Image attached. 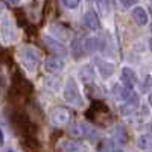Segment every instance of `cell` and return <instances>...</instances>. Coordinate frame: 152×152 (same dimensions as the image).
Here are the masks:
<instances>
[{
    "label": "cell",
    "mask_w": 152,
    "mask_h": 152,
    "mask_svg": "<svg viewBox=\"0 0 152 152\" xmlns=\"http://www.w3.org/2000/svg\"><path fill=\"white\" fill-rule=\"evenodd\" d=\"M18 58L21 64L26 67L29 72H35L37 67L40 66V52L31 46H24L18 50Z\"/></svg>",
    "instance_id": "7a4b0ae2"
},
{
    "label": "cell",
    "mask_w": 152,
    "mask_h": 152,
    "mask_svg": "<svg viewBox=\"0 0 152 152\" xmlns=\"http://www.w3.org/2000/svg\"><path fill=\"white\" fill-rule=\"evenodd\" d=\"M114 138H116V142L120 143V145H126L128 142V134H126L125 128L123 126H116V129H114Z\"/></svg>",
    "instance_id": "7c38bea8"
},
{
    "label": "cell",
    "mask_w": 152,
    "mask_h": 152,
    "mask_svg": "<svg viewBox=\"0 0 152 152\" xmlns=\"http://www.w3.org/2000/svg\"><path fill=\"white\" fill-rule=\"evenodd\" d=\"M6 3H9L11 6H18L20 0H6Z\"/></svg>",
    "instance_id": "44dd1931"
},
{
    "label": "cell",
    "mask_w": 152,
    "mask_h": 152,
    "mask_svg": "<svg viewBox=\"0 0 152 152\" xmlns=\"http://www.w3.org/2000/svg\"><path fill=\"white\" fill-rule=\"evenodd\" d=\"M111 152H123V151H122V149H119V148H117V149H113V151H111Z\"/></svg>",
    "instance_id": "603a6c76"
},
{
    "label": "cell",
    "mask_w": 152,
    "mask_h": 152,
    "mask_svg": "<svg viewBox=\"0 0 152 152\" xmlns=\"http://www.w3.org/2000/svg\"><path fill=\"white\" fill-rule=\"evenodd\" d=\"M3 143H5V135H3V131L0 129V146H3Z\"/></svg>",
    "instance_id": "7402d4cb"
},
{
    "label": "cell",
    "mask_w": 152,
    "mask_h": 152,
    "mask_svg": "<svg viewBox=\"0 0 152 152\" xmlns=\"http://www.w3.org/2000/svg\"><path fill=\"white\" fill-rule=\"evenodd\" d=\"M149 104L152 105V93H151V96H149Z\"/></svg>",
    "instance_id": "d4e9b609"
},
{
    "label": "cell",
    "mask_w": 152,
    "mask_h": 152,
    "mask_svg": "<svg viewBox=\"0 0 152 152\" xmlns=\"http://www.w3.org/2000/svg\"><path fill=\"white\" fill-rule=\"evenodd\" d=\"M138 2V0H120V3L123 5V6H126V8H128V6H132V5H135Z\"/></svg>",
    "instance_id": "ffe728a7"
},
{
    "label": "cell",
    "mask_w": 152,
    "mask_h": 152,
    "mask_svg": "<svg viewBox=\"0 0 152 152\" xmlns=\"http://www.w3.org/2000/svg\"><path fill=\"white\" fill-rule=\"evenodd\" d=\"M132 18L137 24H140V26H145V24L148 23V14H146V11L142 8V6H137L132 9Z\"/></svg>",
    "instance_id": "ba28073f"
},
{
    "label": "cell",
    "mask_w": 152,
    "mask_h": 152,
    "mask_svg": "<svg viewBox=\"0 0 152 152\" xmlns=\"http://www.w3.org/2000/svg\"><path fill=\"white\" fill-rule=\"evenodd\" d=\"M84 24H85V28H88L90 31H97L100 28V21L96 15V12L94 11H87L85 12V15H84Z\"/></svg>",
    "instance_id": "8992f818"
},
{
    "label": "cell",
    "mask_w": 152,
    "mask_h": 152,
    "mask_svg": "<svg viewBox=\"0 0 152 152\" xmlns=\"http://www.w3.org/2000/svg\"><path fill=\"white\" fill-rule=\"evenodd\" d=\"M122 81L126 85V88H129V90L134 87V84H135V75H134V72L129 67H123V70H122Z\"/></svg>",
    "instance_id": "9c48e42d"
},
{
    "label": "cell",
    "mask_w": 152,
    "mask_h": 152,
    "mask_svg": "<svg viewBox=\"0 0 152 152\" xmlns=\"http://www.w3.org/2000/svg\"><path fill=\"white\" fill-rule=\"evenodd\" d=\"M72 52H73V58L75 59H79L81 56H84V47H82L79 40H75L72 43Z\"/></svg>",
    "instance_id": "9a60e30c"
},
{
    "label": "cell",
    "mask_w": 152,
    "mask_h": 152,
    "mask_svg": "<svg viewBox=\"0 0 152 152\" xmlns=\"http://www.w3.org/2000/svg\"><path fill=\"white\" fill-rule=\"evenodd\" d=\"M8 152H14V151H12V149H8Z\"/></svg>",
    "instance_id": "484cf974"
},
{
    "label": "cell",
    "mask_w": 152,
    "mask_h": 152,
    "mask_svg": "<svg viewBox=\"0 0 152 152\" xmlns=\"http://www.w3.org/2000/svg\"><path fill=\"white\" fill-rule=\"evenodd\" d=\"M151 32H152V24H151Z\"/></svg>",
    "instance_id": "4316f807"
},
{
    "label": "cell",
    "mask_w": 152,
    "mask_h": 152,
    "mask_svg": "<svg viewBox=\"0 0 152 152\" xmlns=\"http://www.w3.org/2000/svg\"><path fill=\"white\" fill-rule=\"evenodd\" d=\"M59 151L61 152H84L85 148L78 143V142H72V140H62L59 143Z\"/></svg>",
    "instance_id": "52a82bcc"
},
{
    "label": "cell",
    "mask_w": 152,
    "mask_h": 152,
    "mask_svg": "<svg viewBox=\"0 0 152 152\" xmlns=\"http://www.w3.org/2000/svg\"><path fill=\"white\" fill-rule=\"evenodd\" d=\"M50 29H52V32H55L56 31V37L59 38V40H69L70 38V34H69V31L66 29V28H62V26H50Z\"/></svg>",
    "instance_id": "2e32d148"
},
{
    "label": "cell",
    "mask_w": 152,
    "mask_h": 152,
    "mask_svg": "<svg viewBox=\"0 0 152 152\" xmlns=\"http://www.w3.org/2000/svg\"><path fill=\"white\" fill-rule=\"evenodd\" d=\"M84 46H85L87 52H94V50L97 49V38H94V37L87 38L85 43H84Z\"/></svg>",
    "instance_id": "ac0fdd59"
},
{
    "label": "cell",
    "mask_w": 152,
    "mask_h": 152,
    "mask_svg": "<svg viewBox=\"0 0 152 152\" xmlns=\"http://www.w3.org/2000/svg\"><path fill=\"white\" fill-rule=\"evenodd\" d=\"M97 69H99L104 79L113 76V73H114V64H111L108 61H97Z\"/></svg>",
    "instance_id": "30bf717a"
},
{
    "label": "cell",
    "mask_w": 152,
    "mask_h": 152,
    "mask_svg": "<svg viewBox=\"0 0 152 152\" xmlns=\"http://www.w3.org/2000/svg\"><path fill=\"white\" fill-rule=\"evenodd\" d=\"M0 38L5 44H11L17 40V29L9 15H3L0 18Z\"/></svg>",
    "instance_id": "3957f363"
},
{
    "label": "cell",
    "mask_w": 152,
    "mask_h": 152,
    "mask_svg": "<svg viewBox=\"0 0 152 152\" xmlns=\"http://www.w3.org/2000/svg\"><path fill=\"white\" fill-rule=\"evenodd\" d=\"M79 76H81L84 81H91L93 82V79H94V73H93V70H91L90 66H84L81 69V72H79Z\"/></svg>",
    "instance_id": "e0dca14e"
},
{
    "label": "cell",
    "mask_w": 152,
    "mask_h": 152,
    "mask_svg": "<svg viewBox=\"0 0 152 152\" xmlns=\"http://www.w3.org/2000/svg\"><path fill=\"white\" fill-rule=\"evenodd\" d=\"M62 94H64V99H66L67 104H70L76 108H84L85 107V100H84V97L79 91V87H78V84H76V81L72 78V76L67 78Z\"/></svg>",
    "instance_id": "6da1fadb"
},
{
    "label": "cell",
    "mask_w": 152,
    "mask_h": 152,
    "mask_svg": "<svg viewBox=\"0 0 152 152\" xmlns=\"http://www.w3.org/2000/svg\"><path fill=\"white\" fill-rule=\"evenodd\" d=\"M149 47H151V52H152V38H151V41H149Z\"/></svg>",
    "instance_id": "cb8c5ba5"
},
{
    "label": "cell",
    "mask_w": 152,
    "mask_h": 152,
    "mask_svg": "<svg viewBox=\"0 0 152 152\" xmlns=\"http://www.w3.org/2000/svg\"><path fill=\"white\" fill-rule=\"evenodd\" d=\"M49 120H50V125L55 126V128H64L70 122V111L64 107H56L50 111Z\"/></svg>",
    "instance_id": "277c9868"
},
{
    "label": "cell",
    "mask_w": 152,
    "mask_h": 152,
    "mask_svg": "<svg viewBox=\"0 0 152 152\" xmlns=\"http://www.w3.org/2000/svg\"><path fill=\"white\" fill-rule=\"evenodd\" d=\"M43 41H44V44L49 47V49H52V50H55V55L56 53H64L66 52V49L62 47L55 38H52V37H49V35H43Z\"/></svg>",
    "instance_id": "8fae6325"
},
{
    "label": "cell",
    "mask_w": 152,
    "mask_h": 152,
    "mask_svg": "<svg viewBox=\"0 0 152 152\" xmlns=\"http://www.w3.org/2000/svg\"><path fill=\"white\" fill-rule=\"evenodd\" d=\"M64 67H66V61L59 55H50L44 62V69L49 73H59L64 70Z\"/></svg>",
    "instance_id": "5b68a950"
},
{
    "label": "cell",
    "mask_w": 152,
    "mask_h": 152,
    "mask_svg": "<svg viewBox=\"0 0 152 152\" xmlns=\"http://www.w3.org/2000/svg\"><path fill=\"white\" fill-rule=\"evenodd\" d=\"M82 125V129H84V135L87 138H90V140L96 142L97 140V131L93 128V126H90L88 123H81Z\"/></svg>",
    "instance_id": "5bb4252c"
},
{
    "label": "cell",
    "mask_w": 152,
    "mask_h": 152,
    "mask_svg": "<svg viewBox=\"0 0 152 152\" xmlns=\"http://www.w3.org/2000/svg\"><path fill=\"white\" fill-rule=\"evenodd\" d=\"M137 145L140 149H152V135L151 134H143L138 137Z\"/></svg>",
    "instance_id": "4fadbf2b"
},
{
    "label": "cell",
    "mask_w": 152,
    "mask_h": 152,
    "mask_svg": "<svg viewBox=\"0 0 152 152\" xmlns=\"http://www.w3.org/2000/svg\"><path fill=\"white\" fill-rule=\"evenodd\" d=\"M61 3H62V6L67 8V9H76L79 6L81 0H61Z\"/></svg>",
    "instance_id": "d6986e66"
}]
</instances>
